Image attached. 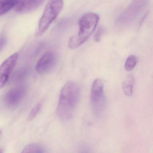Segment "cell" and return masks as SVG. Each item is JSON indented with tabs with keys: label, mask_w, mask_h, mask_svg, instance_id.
<instances>
[{
	"label": "cell",
	"mask_w": 153,
	"mask_h": 153,
	"mask_svg": "<svg viewBox=\"0 0 153 153\" xmlns=\"http://www.w3.org/2000/svg\"><path fill=\"white\" fill-rule=\"evenodd\" d=\"M80 88L76 82L69 81L62 87L57 107V114L62 120H70L80 99Z\"/></svg>",
	"instance_id": "cell-1"
},
{
	"label": "cell",
	"mask_w": 153,
	"mask_h": 153,
	"mask_svg": "<svg viewBox=\"0 0 153 153\" xmlns=\"http://www.w3.org/2000/svg\"><path fill=\"white\" fill-rule=\"evenodd\" d=\"M99 19L98 15L94 13H88L80 18L78 33L70 38L68 47L71 49H76L86 42L94 32Z\"/></svg>",
	"instance_id": "cell-2"
},
{
	"label": "cell",
	"mask_w": 153,
	"mask_h": 153,
	"mask_svg": "<svg viewBox=\"0 0 153 153\" xmlns=\"http://www.w3.org/2000/svg\"><path fill=\"white\" fill-rule=\"evenodd\" d=\"M64 0H49L38 23L37 35L43 34L61 12Z\"/></svg>",
	"instance_id": "cell-3"
},
{
	"label": "cell",
	"mask_w": 153,
	"mask_h": 153,
	"mask_svg": "<svg viewBox=\"0 0 153 153\" xmlns=\"http://www.w3.org/2000/svg\"><path fill=\"white\" fill-rule=\"evenodd\" d=\"M148 2V0H133L117 19V25H123L133 21L145 8Z\"/></svg>",
	"instance_id": "cell-4"
},
{
	"label": "cell",
	"mask_w": 153,
	"mask_h": 153,
	"mask_svg": "<svg viewBox=\"0 0 153 153\" xmlns=\"http://www.w3.org/2000/svg\"><path fill=\"white\" fill-rule=\"evenodd\" d=\"M91 101L95 112L96 114H100L104 110L105 103L103 82L100 79H97L93 82L91 89Z\"/></svg>",
	"instance_id": "cell-5"
},
{
	"label": "cell",
	"mask_w": 153,
	"mask_h": 153,
	"mask_svg": "<svg viewBox=\"0 0 153 153\" xmlns=\"http://www.w3.org/2000/svg\"><path fill=\"white\" fill-rule=\"evenodd\" d=\"M18 58V53H14L5 60L0 66V89L7 84L10 74L16 65Z\"/></svg>",
	"instance_id": "cell-6"
},
{
	"label": "cell",
	"mask_w": 153,
	"mask_h": 153,
	"mask_svg": "<svg viewBox=\"0 0 153 153\" xmlns=\"http://www.w3.org/2000/svg\"><path fill=\"white\" fill-rule=\"evenodd\" d=\"M57 57L54 53H45L38 61L36 66V70L39 74L47 73L53 69L57 63Z\"/></svg>",
	"instance_id": "cell-7"
},
{
	"label": "cell",
	"mask_w": 153,
	"mask_h": 153,
	"mask_svg": "<svg viewBox=\"0 0 153 153\" xmlns=\"http://www.w3.org/2000/svg\"><path fill=\"white\" fill-rule=\"evenodd\" d=\"M25 93L26 88L24 86L18 87L10 89L4 96L5 104L9 107L16 106L23 99Z\"/></svg>",
	"instance_id": "cell-8"
},
{
	"label": "cell",
	"mask_w": 153,
	"mask_h": 153,
	"mask_svg": "<svg viewBox=\"0 0 153 153\" xmlns=\"http://www.w3.org/2000/svg\"><path fill=\"white\" fill-rule=\"evenodd\" d=\"M46 0H21L15 7L16 12L21 14L28 13L38 8Z\"/></svg>",
	"instance_id": "cell-9"
},
{
	"label": "cell",
	"mask_w": 153,
	"mask_h": 153,
	"mask_svg": "<svg viewBox=\"0 0 153 153\" xmlns=\"http://www.w3.org/2000/svg\"><path fill=\"white\" fill-rule=\"evenodd\" d=\"M21 0H0V16L16 7Z\"/></svg>",
	"instance_id": "cell-10"
},
{
	"label": "cell",
	"mask_w": 153,
	"mask_h": 153,
	"mask_svg": "<svg viewBox=\"0 0 153 153\" xmlns=\"http://www.w3.org/2000/svg\"><path fill=\"white\" fill-rule=\"evenodd\" d=\"M135 78L132 75L127 76L123 84V90L127 96H131L133 94Z\"/></svg>",
	"instance_id": "cell-11"
},
{
	"label": "cell",
	"mask_w": 153,
	"mask_h": 153,
	"mask_svg": "<svg viewBox=\"0 0 153 153\" xmlns=\"http://www.w3.org/2000/svg\"><path fill=\"white\" fill-rule=\"evenodd\" d=\"M23 153H44V150L42 146L37 144H30L25 147L22 151Z\"/></svg>",
	"instance_id": "cell-12"
},
{
	"label": "cell",
	"mask_w": 153,
	"mask_h": 153,
	"mask_svg": "<svg viewBox=\"0 0 153 153\" xmlns=\"http://www.w3.org/2000/svg\"><path fill=\"white\" fill-rule=\"evenodd\" d=\"M137 58L135 55H131L127 58L124 65L125 70L127 71H132L137 63Z\"/></svg>",
	"instance_id": "cell-13"
},
{
	"label": "cell",
	"mask_w": 153,
	"mask_h": 153,
	"mask_svg": "<svg viewBox=\"0 0 153 153\" xmlns=\"http://www.w3.org/2000/svg\"><path fill=\"white\" fill-rule=\"evenodd\" d=\"M41 107H42V103H38L36 105V106L32 109V111L29 113V115L28 116V120H32L35 118L36 116L39 113Z\"/></svg>",
	"instance_id": "cell-14"
},
{
	"label": "cell",
	"mask_w": 153,
	"mask_h": 153,
	"mask_svg": "<svg viewBox=\"0 0 153 153\" xmlns=\"http://www.w3.org/2000/svg\"><path fill=\"white\" fill-rule=\"evenodd\" d=\"M103 32L104 30L103 28H102V27H100L99 30L97 32L95 36V41H96V42H99L100 39H101V37H102Z\"/></svg>",
	"instance_id": "cell-15"
},
{
	"label": "cell",
	"mask_w": 153,
	"mask_h": 153,
	"mask_svg": "<svg viewBox=\"0 0 153 153\" xmlns=\"http://www.w3.org/2000/svg\"><path fill=\"white\" fill-rule=\"evenodd\" d=\"M6 43V39L4 37L0 38V50H1Z\"/></svg>",
	"instance_id": "cell-16"
},
{
	"label": "cell",
	"mask_w": 153,
	"mask_h": 153,
	"mask_svg": "<svg viewBox=\"0 0 153 153\" xmlns=\"http://www.w3.org/2000/svg\"><path fill=\"white\" fill-rule=\"evenodd\" d=\"M1 130L0 129V137H1Z\"/></svg>",
	"instance_id": "cell-17"
}]
</instances>
